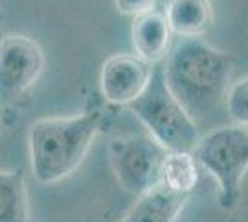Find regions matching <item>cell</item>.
Wrapping results in <instances>:
<instances>
[{
    "instance_id": "cell-14",
    "label": "cell",
    "mask_w": 248,
    "mask_h": 222,
    "mask_svg": "<svg viewBox=\"0 0 248 222\" xmlns=\"http://www.w3.org/2000/svg\"><path fill=\"white\" fill-rule=\"evenodd\" d=\"M157 0H115V8L123 15H130V17H137L141 13L154 10Z\"/></svg>"
},
{
    "instance_id": "cell-1",
    "label": "cell",
    "mask_w": 248,
    "mask_h": 222,
    "mask_svg": "<svg viewBox=\"0 0 248 222\" xmlns=\"http://www.w3.org/2000/svg\"><path fill=\"white\" fill-rule=\"evenodd\" d=\"M161 69L169 91L195 122L226 100L233 78L232 58L198 37L182 39Z\"/></svg>"
},
{
    "instance_id": "cell-9",
    "label": "cell",
    "mask_w": 248,
    "mask_h": 222,
    "mask_svg": "<svg viewBox=\"0 0 248 222\" xmlns=\"http://www.w3.org/2000/svg\"><path fill=\"white\" fill-rule=\"evenodd\" d=\"M189 194H180L157 185L137 196L135 206L121 222H176Z\"/></svg>"
},
{
    "instance_id": "cell-15",
    "label": "cell",
    "mask_w": 248,
    "mask_h": 222,
    "mask_svg": "<svg viewBox=\"0 0 248 222\" xmlns=\"http://www.w3.org/2000/svg\"><path fill=\"white\" fill-rule=\"evenodd\" d=\"M0 24H2V11H0Z\"/></svg>"
},
{
    "instance_id": "cell-2",
    "label": "cell",
    "mask_w": 248,
    "mask_h": 222,
    "mask_svg": "<svg viewBox=\"0 0 248 222\" xmlns=\"http://www.w3.org/2000/svg\"><path fill=\"white\" fill-rule=\"evenodd\" d=\"M102 111L85 109L78 115L45 117L28 128V154L33 178L43 185L58 183L82 165L100 132Z\"/></svg>"
},
{
    "instance_id": "cell-4",
    "label": "cell",
    "mask_w": 248,
    "mask_h": 222,
    "mask_svg": "<svg viewBox=\"0 0 248 222\" xmlns=\"http://www.w3.org/2000/svg\"><path fill=\"white\" fill-rule=\"evenodd\" d=\"M198 167L217 181L218 204L233 209L239 202L241 183L248 170V130L245 126H218L200 135L191 150Z\"/></svg>"
},
{
    "instance_id": "cell-5",
    "label": "cell",
    "mask_w": 248,
    "mask_h": 222,
    "mask_svg": "<svg viewBox=\"0 0 248 222\" xmlns=\"http://www.w3.org/2000/svg\"><path fill=\"white\" fill-rule=\"evenodd\" d=\"M167 152L150 133L115 137L106 147L108 163L119 185L134 196L159 185V170Z\"/></svg>"
},
{
    "instance_id": "cell-10",
    "label": "cell",
    "mask_w": 248,
    "mask_h": 222,
    "mask_svg": "<svg viewBox=\"0 0 248 222\" xmlns=\"http://www.w3.org/2000/svg\"><path fill=\"white\" fill-rule=\"evenodd\" d=\"M170 32L180 37H200L213 22L211 0H170L165 11Z\"/></svg>"
},
{
    "instance_id": "cell-12",
    "label": "cell",
    "mask_w": 248,
    "mask_h": 222,
    "mask_svg": "<svg viewBox=\"0 0 248 222\" xmlns=\"http://www.w3.org/2000/svg\"><path fill=\"white\" fill-rule=\"evenodd\" d=\"M198 183V163L191 152H167L159 170V185L172 192L189 194Z\"/></svg>"
},
{
    "instance_id": "cell-3",
    "label": "cell",
    "mask_w": 248,
    "mask_h": 222,
    "mask_svg": "<svg viewBox=\"0 0 248 222\" xmlns=\"http://www.w3.org/2000/svg\"><path fill=\"white\" fill-rule=\"evenodd\" d=\"M128 107L169 152H191L200 139L197 122L169 91L161 65L152 69L145 91Z\"/></svg>"
},
{
    "instance_id": "cell-6",
    "label": "cell",
    "mask_w": 248,
    "mask_h": 222,
    "mask_svg": "<svg viewBox=\"0 0 248 222\" xmlns=\"http://www.w3.org/2000/svg\"><path fill=\"white\" fill-rule=\"evenodd\" d=\"M45 69L43 48L24 33L0 37V104L10 106L30 91Z\"/></svg>"
},
{
    "instance_id": "cell-16",
    "label": "cell",
    "mask_w": 248,
    "mask_h": 222,
    "mask_svg": "<svg viewBox=\"0 0 248 222\" xmlns=\"http://www.w3.org/2000/svg\"><path fill=\"white\" fill-rule=\"evenodd\" d=\"M0 135H2V132H0Z\"/></svg>"
},
{
    "instance_id": "cell-11",
    "label": "cell",
    "mask_w": 248,
    "mask_h": 222,
    "mask_svg": "<svg viewBox=\"0 0 248 222\" xmlns=\"http://www.w3.org/2000/svg\"><path fill=\"white\" fill-rule=\"evenodd\" d=\"M0 222H31L28 191L21 170L0 169Z\"/></svg>"
},
{
    "instance_id": "cell-7",
    "label": "cell",
    "mask_w": 248,
    "mask_h": 222,
    "mask_svg": "<svg viewBox=\"0 0 248 222\" xmlns=\"http://www.w3.org/2000/svg\"><path fill=\"white\" fill-rule=\"evenodd\" d=\"M152 76V65L135 54H115L100 69L102 96L115 106H128L145 91Z\"/></svg>"
},
{
    "instance_id": "cell-13",
    "label": "cell",
    "mask_w": 248,
    "mask_h": 222,
    "mask_svg": "<svg viewBox=\"0 0 248 222\" xmlns=\"http://www.w3.org/2000/svg\"><path fill=\"white\" fill-rule=\"evenodd\" d=\"M224 106L228 117L237 126H248V76L237 82H232Z\"/></svg>"
},
{
    "instance_id": "cell-8",
    "label": "cell",
    "mask_w": 248,
    "mask_h": 222,
    "mask_svg": "<svg viewBox=\"0 0 248 222\" xmlns=\"http://www.w3.org/2000/svg\"><path fill=\"white\" fill-rule=\"evenodd\" d=\"M170 26L163 13L150 10L135 17L132 24V43L135 56L146 63H159L170 46Z\"/></svg>"
}]
</instances>
